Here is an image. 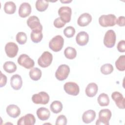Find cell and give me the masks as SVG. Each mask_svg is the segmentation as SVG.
<instances>
[{
  "label": "cell",
  "instance_id": "obj_29",
  "mask_svg": "<svg viewBox=\"0 0 125 125\" xmlns=\"http://www.w3.org/2000/svg\"><path fill=\"white\" fill-rule=\"evenodd\" d=\"M98 102L101 106H107L109 103V98L108 96L104 93L101 94L97 99Z\"/></svg>",
  "mask_w": 125,
  "mask_h": 125
},
{
  "label": "cell",
  "instance_id": "obj_3",
  "mask_svg": "<svg viewBox=\"0 0 125 125\" xmlns=\"http://www.w3.org/2000/svg\"><path fill=\"white\" fill-rule=\"evenodd\" d=\"M112 113L108 109L101 110L99 113V118L97 120L96 124L98 125H109V121L111 117Z\"/></svg>",
  "mask_w": 125,
  "mask_h": 125
},
{
  "label": "cell",
  "instance_id": "obj_14",
  "mask_svg": "<svg viewBox=\"0 0 125 125\" xmlns=\"http://www.w3.org/2000/svg\"><path fill=\"white\" fill-rule=\"evenodd\" d=\"M111 98L115 102L116 105L121 109L125 108V98L123 95L118 91H115L112 93Z\"/></svg>",
  "mask_w": 125,
  "mask_h": 125
},
{
  "label": "cell",
  "instance_id": "obj_34",
  "mask_svg": "<svg viewBox=\"0 0 125 125\" xmlns=\"http://www.w3.org/2000/svg\"><path fill=\"white\" fill-rule=\"evenodd\" d=\"M63 33L65 37L70 38L74 36L75 33V29L73 26H69L63 30Z\"/></svg>",
  "mask_w": 125,
  "mask_h": 125
},
{
  "label": "cell",
  "instance_id": "obj_27",
  "mask_svg": "<svg viewBox=\"0 0 125 125\" xmlns=\"http://www.w3.org/2000/svg\"><path fill=\"white\" fill-rule=\"evenodd\" d=\"M50 108L52 112L55 114L60 113L62 109V104L60 101H54L50 105Z\"/></svg>",
  "mask_w": 125,
  "mask_h": 125
},
{
  "label": "cell",
  "instance_id": "obj_6",
  "mask_svg": "<svg viewBox=\"0 0 125 125\" xmlns=\"http://www.w3.org/2000/svg\"><path fill=\"white\" fill-rule=\"evenodd\" d=\"M116 36L115 32L113 30H108L105 34L104 38V43L105 47L107 48H112L116 42Z\"/></svg>",
  "mask_w": 125,
  "mask_h": 125
},
{
  "label": "cell",
  "instance_id": "obj_17",
  "mask_svg": "<svg viewBox=\"0 0 125 125\" xmlns=\"http://www.w3.org/2000/svg\"><path fill=\"white\" fill-rule=\"evenodd\" d=\"M92 21V17L90 14L84 13L80 16L77 20L78 24L82 27L88 25Z\"/></svg>",
  "mask_w": 125,
  "mask_h": 125
},
{
  "label": "cell",
  "instance_id": "obj_11",
  "mask_svg": "<svg viewBox=\"0 0 125 125\" xmlns=\"http://www.w3.org/2000/svg\"><path fill=\"white\" fill-rule=\"evenodd\" d=\"M19 48L17 44L13 42H9L5 46V51L7 56L11 58L16 57L18 52Z\"/></svg>",
  "mask_w": 125,
  "mask_h": 125
},
{
  "label": "cell",
  "instance_id": "obj_23",
  "mask_svg": "<svg viewBox=\"0 0 125 125\" xmlns=\"http://www.w3.org/2000/svg\"><path fill=\"white\" fill-rule=\"evenodd\" d=\"M43 37L42 30H32L30 34V38L32 41L34 43H38L40 42Z\"/></svg>",
  "mask_w": 125,
  "mask_h": 125
},
{
  "label": "cell",
  "instance_id": "obj_22",
  "mask_svg": "<svg viewBox=\"0 0 125 125\" xmlns=\"http://www.w3.org/2000/svg\"><path fill=\"white\" fill-rule=\"evenodd\" d=\"M96 117V112L93 110H88L85 111L82 116L83 121L85 124L91 123Z\"/></svg>",
  "mask_w": 125,
  "mask_h": 125
},
{
  "label": "cell",
  "instance_id": "obj_18",
  "mask_svg": "<svg viewBox=\"0 0 125 125\" xmlns=\"http://www.w3.org/2000/svg\"><path fill=\"white\" fill-rule=\"evenodd\" d=\"M76 41L78 45L80 46H84L88 42L89 35L86 32L81 31L77 35Z\"/></svg>",
  "mask_w": 125,
  "mask_h": 125
},
{
  "label": "cell",
  "instance_id": "obj_38",
  "mask_svg": "<svg viewBox=\"0 0 125 125\" xmlns=\"http://www.w3.org/2000/svg\"><path fill=\"white\" fill-rule=\"evenodd\" d=\"M7 83V77L0 72V87H2L5 85Z\"/></svg>",
  "mask_w": 125,
  "mask_h": 125
},
{
  "label": "cell",
  "instance_id": "obj_15",
  "mask_svg": "<svg viewBox=\"0 0 125 125\" xmlns=\"http://www.w3.org/2000/svg\"><path fill=\"white\" fill-rule=\"evenodd\" d=\"M31 12V7L28 2H23L20 6L19 9V15L21 18H26Z\"/></svg>",
  "mask_w": 125,
  "mask_h": 125
},
{
  "label": "cell",
  "instance_id": "obj_5",
  "mask_svg": "<svg viewBox=\"0 0 125 125\" xmlns=\"http://www.w3.org/2000/svg\"><path fill=\"white\" fill-rule=\"evenodd\" d=\"M53 56L52 54L48 51H45L38 59V64L40 66L45 68L51 64Z\"/></svg>",
  "mask_w": 125,
  "mask_h": 125
},
{
  "label": "cell",
  "instance_id": "obj_26",
  "mask_svg": "<svg viewBox=\"0 0 125 125\" xmlns=\"http://www.w3.org/2000/svg\"><path fill=\"white\" fill-rule=\"evenodd\" d=\"M3 68L4 70L8 73H14L17 70L16 64L11 61L6 62L3 64Z\"/></svg>",
  "mask_w": 125,
  "mask_h": 125
},
{
  "label": "cell",
  "instance_id": "obj_31",
  "mask_svg": "<svg viewBox=\"0 0 125 125\" xmlns=\"http://www.w3.org/2000/svg\"><path fill=\"white\" fill-rule=\"evenodd\" d=\"M116 68L120 71H124L125 70V56H120L115 62Z\"/></svg>",
  "mask_w": 125,
  "mask_h": 125
},
{
  "label": "cell",
  "instance_id": "obj_16",
  "mask_svg": "<svg viewBox=\"0 0 125 125\" xmlns=\"http://www.w3.org/2000/svg\"><path fill=\"white\" fill-rule=\"evenodd\" d=\"M10 84L14 90H19L22 85V81L21 76L18 74L13 75L10 79Z\"/></svg>",
  "mask_w": 125,
  "mask_h": 125
},
{
  "label": "cell",
  "instance_id": "obj_36",
  "mask_svg": "<svg viewBox=\"0 0 125 125\" xmlns=\"http://www.w3.org/2000/svg\"><path fill=\"white\" fill-rule=\"evenodd\" d=\"M53 24L55 27H56L57 28H61L65 25V23L64 22H63L62 20V19L59 17V18H56L54 20Z\"/></svg>",
  "mask_w": 125,
  "mask_h": 125
},
{
  "label": "cell",
  "instance_id": "obj_2",
  "mask_svg": "<svg viewBox=\"0 0 125 125\" xmlns=\"http://www.w3.org/2000/svg\"><path fill=\"white\" fill-rule=\"evenodd\" d=\"M63 38L61 35H57L50 41L49 47L53 51L59 52L63 47Z\"/></svg>",
  "mask_w": 125,
  "mask_h": 125
},
{
  "label": "cell",
  "instance_id": "obj_7",
  "mask_svg": "<svg viewBox=\"0 0 125 125\" xmlns=\"http://www.w3.org/2000/svg\"><path fill=\"white\" fill-rule=\"evenodd\" d=\"M32 100L36 104H46L49 101V96L46 92L41 91L37 94H34L32 97Z\"/></svg>",
  "mask_w": 125,
  "mask_h": 125
},
{
  "label": "cell",
  "instance_id": "obj_24",
  "mask_svg": "<svg viewBox=\"0 0 125 125\" xmlns=\"http://www.w3.org/2000/svg\"><path fill=\"white\" fill-rule=\"evenodd\" d=\"M16 10V6L13 1H7L4 5V11L8 14H13Z\"/></svg>",
  "mask_w": 125,
  "mask_h": 125
},
{
  "label": "cell",
  "instance_id": "obj_30",
  "mask_svg": "<svg viewBox=\"0 0 125 125\" xmlns=\"http://www.w3.org/2000/svg\"><path fill=\"white\" fill-rule=\"evenodd\" d=\"M48 1L45 0H37L35 6L37 10L40 12L44 11L48 8Z\"/></svg>",
  "mask_w": 125,
  "mask_h": 125
},
{
  "label": "cell",
  "instance_id": "obj_40",
  "mask_svg": "<svg viewBox=\"0 0 125 125\" xmlns=\"http://www.w3.org/2000/svg\"><path fill=\"white\" fill-rule=\"evenodd\" d=\"M60 1L62 3H69L70 2L72 1V0H61Z\"/></svg>",
  "mask_w": 125,
  "mask_h": 125
},
{
  "label": "cell",
  "instance_id": "obj_8",
  "mask_svg": "<svg viewBox=\"0 0 125 125\" xmlns=\"http://www.w3.org/2000/svg\"><path fill=\"white\" fill-rule=\"evenodd\" d=\"M18 62L20 65L26 69L33 68L35 64L34 60L25 54H22L19 57L18 59Z\"/></svg>",
  "mask_w": 125,
  "mask_h": 125
},
{
  "label": "cell",
  "instance_id": "obj_32",
  "mask_svg": "<svg viewBox=\"0 0 125 125\" xmlns=\"http://www.w3.org/2000/svg\"><path fill=\"white\" fill-rule=\"evenodd\" d=\"M114 70L113 66L110 63L103 64L101 67V72L104 75H108L111 74Z\"/></svg>",
  "mask_w": 125,
  "mask_h": 125
},
{
  "label": "cell",
  "instance_id": "obj_39",
  "mask_svg": "<svg viewBox=\"0 0 125 125\" xmlns=\"http://www.w3.org/2000/svg\"><path fill=\"white\" fill-rule=\"evenodd\" d=\"M125 18L124 16L119 17L117 20L116 24H117L120 26H124L125 25Z\"/></svg>",
  "mask_w": 125,
  "mask_h": 125
},
{
  "label": "cell",
  "instance_id": "obj_35",
  "mask_svg": "<svg viewBox=\"0 0 125 125\" xmlns=\"http://www.w3.org/2000/svg\"><path fill=\"white\" fill-rule=\"evenodd\" d=\"M67 124V119L63 115H61L58 117L56 121V125H65Z\"/></svg>",
  "mask_w": 125,
  "mask_h": 125
},
{
  "label": "cell",
  "instance_id": "obj_21",
  "mask_svg": "<svg viewBox=\"0 0 125 125\" xmlns=\"http://www.w3.org/2000/svg\"><path fill=\"white\" fill-rule=\"evenodd\" d=\"M98 90V87L96 83H89L86 86L85 90L86 95L89 97L95 96Z\"/></svg>",
  "mask_w": 125,
  "mask_h": 125
},
{
  "label": "cell",
  "instance_id": "obj_20",
  "mask_svg": "<svg viewBox=\"0 0 125 125\" xmlns=\"http://www.w3.org/2000/svg\"><path fill=\"white\" fill-rule=\"evenodd\" d=\"M38 118L42 121H45L49 119L50 112L49 110L45 107H42L38 108L36 112Z\"/></svg>",
  "mask_w": 125,
  "mask_h": 125
},
{
  "label": "cell",
  "instance_id": "obj_33",
  "mask_svg": "<svg viewBox=\"0 0 125 125\" xmlns=\"http://www.w3.org/2000/svg\"><path fill=\"white\" fill-rule=\"evenodd\" d=\"M16 41L20 44H24L27 41L26 34L23 32H18L16 35Z\"/></svg>",
  "mask_w": 125,
  "mask_h": 125
},
{
  "label": "cell",
  "instance_id": "obj_10",
  "mask_svg": "<svg viewBox=\"0 0 125 125\" xmlns=\"http://www.w3.org/2000/svg\"><path fill=\"white\" fill-rule=\"evenodd\" d=\"M72 10L68 6L61 7L58 10V14L62 20L66 22H69L71 20Z\"/></svg>",
  "mask_w": 125,
  "mask_h": 125
},
{
  "label": "cell",
  "instance_id": "obj_12",
  "mask_svg": "<svg viewBox=\"0 0 125 125\" xmlns=\"http://www.w3.org/2000/svg\"><path fill=\"white\" fill-rule=\"evenodd\" d=\"M27 24L32 30H42V26L40 23V20L36 16H32L29 17L27 20Z\"/></svg>",
  "mask_w": 125,
  "mask_h": 125
},
{
  "label": "cell",
  "instance_id": "obj_9",
  "mask_svg": "<svg viewBox=\"0 0 125 125\" xmlns=\"http://www.w3.org/2000/svg\"><path fill=\"white\" fill-rule=\"evenodd\" d=\"M63 88L67 94L73 96L78 95L80 91L79 85L76 83L72 82L66 83L64 84Z\"/></svg>",
  "mask_w": 125,
  "mask_h": 125
},
{
  "label": "cell",
  "instance_id": "obj_28",
  "mask_svg": "<svg viewBox=\"0 0 125 125\" xmlns=\"http://www.w3.org/2000/svg\"><path fill=\"white\" fill-rule=\"evenodd\" d=\"M64 54L67 59L72 60L76 57L77 51L74 48L68 46L65 49L64 51Z\"/></svg>",
  "mask_w": 125,
  "mask_h": 125
},
{
  "label": "cell",
  "instance_id": "obj_37",
  "mask_svg": "<svg viewBox=\"0 0 125 125\" xmlns=\"http://www.w3.org/2000/svg\"><path fill=\"white\" fill-rule=\"evenodd\" d=\"M117 49L120 52H125V41L124 40L120 41L117 44Z\"/></svg>",
  "mask_w": 125,
  "mask_h": 125
},
{
  "label": "cell",
  "instance_id": "obj_19",
  "mask_svg": "<svg viewBox=\"0 0 125 125\" xmlns=\"http://www.w3.org/2000/svg\"><path fill=\"white\" fill-rule=\"evenodd\" d=\"M6 112L11 117L16 118L21 114L20 108L15 104H10L6 107Z\"/></svg>",
  "mask_w": 125,
  "mask_h": 125
},
{
  "label": "cell",
  "instance_id": "obj_13",
  "mask_svg": "<svg viewBox=\"0 0 125 125\" xmlns=\"http://www.w3.org/2000/svg\"><path fill=\"white\" fill-rule=\"evenodd\" d=\"M36 122L35 116L32 114H26L20 118L17 123L18 125H33Z\"/></svg>",
  "mask_w": 125,
  "mask_h": 125
},
{
  "label": "cell",
  "instance_id": "obj_1",
  "mask_svg": "<svg viewBox=\"0 0 125 125\" xmlns=\"http://www.w3.org/2000/svg\"><path fill=\"white\" fill-rule=\"evenodd\" d=\"M116 17L113 14L103 15L99 18V22L101 26L106 27L113 26L116 24Z\"/></svg>",
  "mask_w": 125,
  "mask_h": 125
},
{
  "label": "cell",
  "instance_id": "obj_25",
  "mask_svg": "<svg viewBox=\"0 0 125 125\" xmlns=\"http://www.w3.org/2000/svg\"><path fill=\"white\" fill-rule=\"evenodd\" d=\"M30 78L33 81H38L42 77V71L37 67L31 69L29 73Z\"/></svg>",
  "mask_w": 125,
  "mask_h": 125
},
{
  "label": "cell",
  "instance_id": "obj_4",
  "mask_svg": "<svg viewBox=\"0 0 125 125\" xmlns=\"http://www.w3.org/2000/svg\"><path fill=\"white\" fill-rule=\"evenodd\" d=\"M70 72V68L68 65L63 64L60 65L57 69L55 73V77L59 81H63L65 80Z\"/></svg>",
  "mask_w": 125,
  "mask_h": 125
}]
</instances>
